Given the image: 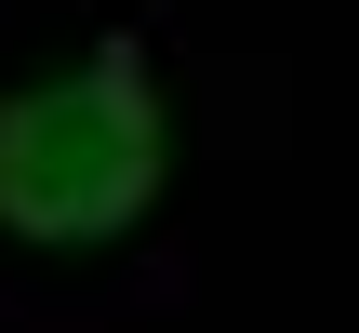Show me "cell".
<instances>
[{
	"mask_svg": "<svg viewBox=\"0 0 359 333\" xmlns=\"http://www.w3.org/2000/svg\"><path fill=\"white\" fill-rule=\"evenodd\" d=\"M160 160H173V120H160V80L107 40L80 53L67 80H27L0 93V227L13 240H120L147 200H160Z\"/></svg>",
	"mask_w": 359,
	"mask_h": 333,
	"instance_id": "cell-1",
	"label": "cell"
}]
</instances>
